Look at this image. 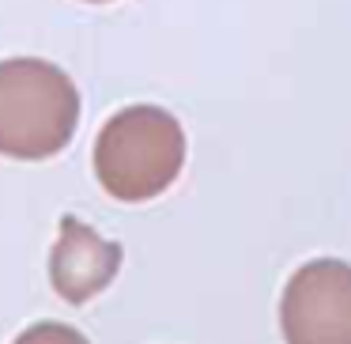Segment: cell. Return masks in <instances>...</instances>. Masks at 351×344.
Returning a JSON list of instances; mask_svg holds the SVG:
<instances>
[{
  "mask_svg": "<svg viewBox=\"0 0 351 344\" xmlns=\"http://www.w3.org/2000/svg\"><path fill=\"white\" fill-rule=\"evenodd\" d=\"M80 125V91L69 72L42 57L0 61V155L53 159Z\"/></svg>",
  "mask_w": 351,
  "mask_h": 344,
  "instance_id": "7a4b0ae2",
  "label": "cell"
},
{
  "mask_svg": "<svg viewBox=\"0 0 351 344\" xmlns=\"http://www.w3.org/2000/svg\"><path fill=\"white\" fill-rule=\"evenodd\" d=\"M121 268V246L102 238L95 227H87L76 216L61 220L53 250H49V284L64 303L80 306L106 291Z\"/></svg>",
  "mask_w": 351,
  "mask_h": 344,
  "instance_id": "277c9868",
  "label": "cell"
},
{
  "mask_svg": "<svg viewBox=\"0 0 351 344\" xmlns=\"http://www.w3.org/2000/svg\"><path fill=\"white\" fill-rule=\"evenodd\" d=\"M287 344H351V265L340 257L306 261L280 299Z\"/></svg>",
  "mask_w": 351,
  "mask_h": 344,
  "instance_id": "3957f363",
  "label": "cell"
},
{
  "mask_svg": "<svg viewBox=\"0 0 351 344\" xmlns=\"http://www.w3.org/2000/svg\"><path fill=\"white\" fill-rule=\"evenodd\" d=\"M87 4H106V0H87Z\"/></svg>",
  "mask_w": 351,
  "mask_h": 344,
  "instance_id": "8992f818",
  "label": "cell"
},
{
  "mask_svg": "<svg viewBox=\"0 0 351 344\" xmlns=\"http://www.w3.org/2000/svg\"><path fill=\"white\" fill-rule=\"evenodd\" d=\"M12 344H91L80 329L61 325V321H38V325L23 329Z\"/></svg>",
  "mask_w": 351,
  "mask_h": 344,
  "instance_id": "5b68a950",
  "label": "cell"
},
{
  "mask_svg": "<svg viewBox=\"0 0 351 344\" xmlns=\"http://www.w3.org/2000/svg\"><path fill=\"white\" fill-rule=\"evenodd\" d=\"M185 167V133L170 110L140 102L102 125L95 140V178L114 200L140 205L174 185Z\"/></svg>",
  "mask_w": 351,
  "mask_h": 344,
  "instance_id": "6da1fadb",
  "label": "cell"
}]
</instances>
